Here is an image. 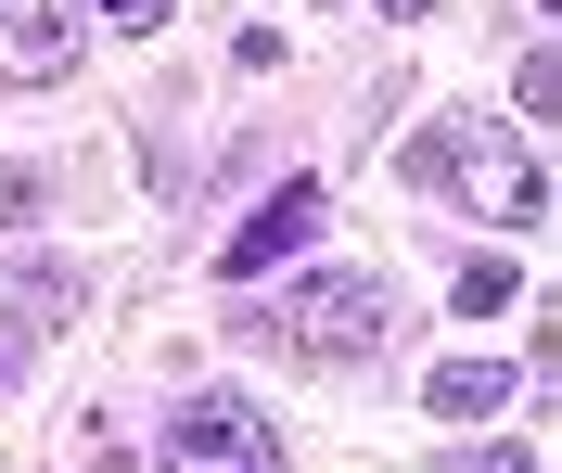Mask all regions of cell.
I'll use <instances>...</instances> for the list:
<instances>
[{
    "label": "cell",
    "instance_id": "6da1fadb",
    "mask_svg": "<svg viewBox=\"0 0 562 473\" xmlns=\"http://www.w3.org/2000/svg\"><path fill=\"white\" fill-rule=\"evenodd\" d=\"M396 180L422 192V205H460V218H486V230H537L550 218V180H537V154L498 128V115L448 103V115H422L409 142H396Z\"/></svg>",
    "mask_w": 562,
    "mask_h": 473
},
{
    "label": "cell",
    "instance_id": "7a4b0ae2",
    "mask_svg": "<svg viewBox=\"0 0 562 473\" xmlns=\"http://www.w3.org/2000/svg\"><path fill=\"white\" fill-rule=\"evenodd\" d=\"M256 346H294V359H371L396 333V294L371 269H307V282L281 294V307H244Z\"/></svg>",
    "mask_w": 562,
    "mask_h": 473
},
{
    "label": "cell",
    "instance_id": "3957f363",
    "mask_svg": "<svg viewBox=\"0 0 562 473\" xmlns=\"http://www.w3.org/2000/svg\"><path fill=\"white\" fill-rule=\"evenodd\" d=\"M154 473H294V448H281V423L244 397V384H205V397L167 409Z\"/></svg>",
    "mask_w": 562,
    "mask_h": 473
},
{
    "label": "cell",
    "instance_id": "277c9868",
    "mask_svg": "<svg viewBox=\"0 0 562 473\" xmlns=\"http://www.w3.org/2000/svg\"><path fill=\"white\" fill-rule=\"evenodd\" d=\"M90 52V0H0V90H52Z\"/></svg>",
    "mask_w": 562,
    "mask_h": 473
},
{
    "label": "cell",
    "instance_id": "5b68a950",
    "mask_svg": "<svg viewBox=\"0 0 562 473\" xmlns=\"http://www.w3.org/2000/svg\"><path fill=\"white\" fill-rule=\"evenodd\" d=\"M319 218H333V205H319V180H281L269 205H256V218L217 244V282H269L281 256H307V244H319Z\"/></svg>",
    "mask_w": 562,
    "mask_h": 473
},
{
    "label": "cell",
    "instance_id": "8992f818",
    "mask_svg": "<svg viewBox=\"0 0 562 473\" xmlns=\"http://www.w3.org/2000/svg\"><path fill=\"white\" fill-rule=\"evenodd\" d=\"M422 409H435V423H498V409H512V371L498 359H448L422 384Z\"/></svg>",
    "mask_w": 562,
    "mask_h": 473
},
{
    "label": "cell",
    "instance_id": "52a82bcc",
    "mask_svg": "<svg viewBox=\"0 0 562 473\" xmlns=\"http://www.w3.org/2000/svg\"><path fill=\"white\" fill-rule=\"evenodd\" d=\"M13 307H26L38 333H65L77 307H90V269H65V256H26V269H13Z\"/></svg>",
    "mask_w": 562,
    "mask_h": 473
},
{
    "label": "cell",
    "instance_id": "ba28073f",
    "mask_svg": "<svg viewBox=\"0 0 562 473\" xmlns=\"http://www.w3.org/2000/svg\"><path fill=\"white\" fill-rule=\"evenodd\" d=\"M448 307H460V320H498V307H525V282H512V269H460Z\"/></svg>",
    "mask_w": 562,
    "mask_h": 473
},
{
    "label": "cell",
    "instance_id": "9c48e42d",
    "mask_svg": "<svg viewBox=\"0 0 562 473\" xmlns=\"http://www.w3.org/2000/svg\"><path fill=\"white\" fill-rule=\"evenodd\" d=\"M38 218V167H0V230H26Z\"/></svg>",
    "mask_w": 562,
    "mask_h": 473
},
{
    "label": "cell",
    "instance_id": "30bf717a",
    "mask_svg": "<svg viewBox=\"0 0 562 473\" xmlns=\"http://www.w3.org/2000/svg\"><path fill=\"white\" fill-rule=\"evenodd\" d=\"M103 26H128V38H154V26H167V0H103Z\"/></svg>",
    "mask_w": 562,
    "mask_h": 473
},
{
    "label": "cell",
    "instance_id": "8fae6325",
    "mask_svg": "<svg viewBox=\"0 0 562 473\" xmlns=\"http://www.w3.org/2000/svg\"><path fill=\"white\" fill-rule=\"evenodd\" d=\"M448 473H537V461H525V448H460Z\"/></svg>",
    "mask_w": 562,
    "mask_h": 473
},
{
    "label": "cell",
    "instance_id": "7c38bea8",
    "mask_svg": "<svg viewBox=\"0 0 562 473\" xmlns=\"http://www.w3.org/2000/svg\"><path fill=\"white\" fill-rule=\"evenodd\" d=\"M26 333H38L26 307H13V320H0V384H13V371H26Z\"/></svg>",
    "mask_w": 562,
    "mask_h": 473
}]
</instances>
